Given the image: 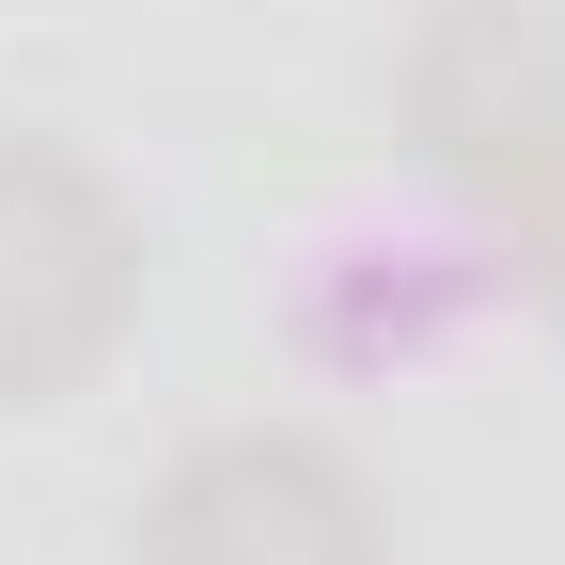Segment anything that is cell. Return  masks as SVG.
I'll return each instance as SVG.
<instances>
[{"label":"cell","instance_id":"obj_1","mask_svg":"<svg viewBox=\"0 0 565 565\" xmlns=\"http://www.w3.org/2000/svg\"><path fill=\"white\" fill-rule=\"evenodd\" d=\"M408 141L519 282L565 267V0H440L408 47Z\"/></svg>","mask_w":565,"mask_h":565},{"label":"cell","instance_id":"obj_3","mask_svg":"<svg viewBox=\"0 0 565 565\" xmlns=\"http://www.w3.org/2000/svg\"><path fill=\"white\" fill-rule=\"evenodd\" d=\"M126 565H393V503L315 424H204L126 503Z\"/></svg>","mask_w":565,"mask_h":565},{"label":"cell","instance_id":"obj_2","mask_svg":"<svg viewBox=\"0 0 565 565\" xmlns=\"http://www.w3.org/2000/svg\"><path fill=\"white\" fill-rule=\"evenodd\" d=\"M141 330V204L47 126H0V424L110 377Z\"/></svg>","mask_w":565,"mask_h":565},{"label":"cell","instance_id":"obj_4","mask_svg":"<svg viewBox=\"0 0 565 565\" xmlns=\"http://www.w3.org/2000/svg\"><path fill=\"white\" fill-rule=\"evenodd\" d=\"M534 299H550V315H565V267H550V282H534Z\"/></svg>","mask_w":565,"mask_h":565}]
</instances>
